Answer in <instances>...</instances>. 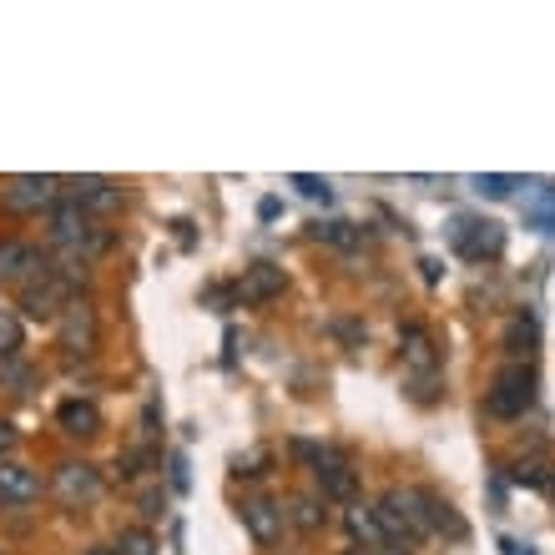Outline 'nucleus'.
<instances>
[{"mask_svg": "<svg viewBox=\"0 0 555 555\" xmlns=\"http://www.w3.org/2000/svg\"><path fill=\"white\" fill-rule=\"evenodd\" d=\"M374 520H379L384 541H399V545H420L424 535H435V526H429V495L414 490V485H395L374 505Z\"/></svg>", "mask_w": 555, "mask_h": 555, "instance_id": "1", "label": "nucleus"}, {"mask_svg": "<svg viewBox=\"0 0 555 555\" xmlns=\"http://www.w3.org/2000/svg\"><path fill=\"white\" fill-rule=\"evenodd\" d=\"M530 404H535V369H526V364L500 369L490 395H485V410L495 414V420H520Z\"/></svg>", "mask_w": 555, "mask_h": 555, "instance_id": "2", "label": "nucleus"}, {"mask_svg": "<svg viewBox=\"0 0 555 555\" xmlns=\"http://www.w3.org/2000/svg\"><path fill=\"white\" fill-rule=\"evenodd\" d=\"M450 243L460 258H469V263H495L500 253H505V228L490 218H454Z\"/></svg>", "mask_w": 555, "mask_h": 555, "instance_id": "3", "label": "nucleus"}, {"mask_svg": "<svg viewBox=\"0 0 555 555\" xmlns=\"http://www.w3.org/2000/svg\"><path fill=\"white\" fill-rule=\"evenodd\" d=\"M51 495H56L66 511H81V505H91V500L102 495V469L87 465V460H61V465L51 469Z\"/></svg>", "mask_w": 555, "mask_h": 555, "instance_id": "4", "label": "nucleus"}, {"mask_svg": "<svg viewBox=\"0 0 555 555\" xmlns=\"http://www.w3.org/2000/svg\"><path fill=\"white\" fill-rule=\"evenodd\" d=\"M51 278V263H46V253L26 237H5L0 243V283H11V288H30V283H41Z\"/></svg>", "mask_w": 555, "mask_h": 555, "instance_id": "5", "label": "nucleus"}, {"mask_svg": "<svg viewBox=\"0 0 555 555\" xmlns=\"http://www.w3.org/2000/svg\"><path fill=\"white\" fill-rule=\"evenodd\" d=\"M61 349L72 353H91L96 344H102V319H96V308L87 304V298H72V304L61 308Z\"/></svg>", "mask_w": 555, "mask_h": 555, "instance_id": "6", "label": "nucleus"}, {"mask_svg": "<svg viewBox=\"0 0 555 555\" xmlns=\"http://www.w3.org/2000/svg\"><path fill=\"white\" fill-rule=\"evenodd\" d=\"M5 203L15 212H51L61 203V182L46 172H30V177H11V188H5Z\"/></svg>", "mask_w": 555, "mask_h": 555, "instance_id": "7", "label": "nucleus"}, {"mask_svg": "<svg viewBox=\"0 0 555 555\" xmlns=\"http://www.w3.org/2000/svg\"><path fill=\"white\" fill-rule=\"evenodd\" d=\"M76 298V288L66 283V278H41V283H30L26 293H21V308H26V319H41V323H51V319H61V308Z\"/></svg>", "mask_w": 555, "mask_h": 555, "instance_id": "8", "label": "nucleus"}, {"mask_svg": "<svg viewBox=\"0 0 555 555\" xmlns=\"http://www.w3.org/2000/svg\"><path fill=\"white\" fill-rule=\"evenodd\" d=\"M313 475H319L323 500H344V505H349V500L359 495V475H353V465L344 460V454L323 450L319 460H313Z\"/></svg>", "mask_w": 555, "mask_h": 555, "instance_id": "9", "label": "nucleus"}, {"mask_svg": "<svg viewBox=\"0 0 555 555\" xmlns=\"http://www.w3.org/2000/svg\"><path fill=\"white\" fill-rule=\"evenodd\" d=\"M66 188H72V203L81 207L87 218L91 212H117V207L127 203V192H121L112 177H72Z\"/></svg>", "mask_w": 555, "mask_h": 555, "instance_id": "10", "label": "nucleus"}, {"mask_svg": "<svg viewBox=\"0 0 555 555\" xmlns=\"http://www.w3.org/2000/svg\"><path fill=\"white\" fill-rule=\"evenodd\" d=\"M288 288V273L278 263H253L243 268V278H237V304H273L278 293Z\"/></svg>", "mask_w": 555, "mask_h": 555, "instance_id": "11", "label": "nucleus"}, {"mask_svg": "<svg viewBox=\"0 0 555 555\" xmlns=\"http://www.w3.org/2000/svg\"><path fill=\"white\" fill-rule=\"evenodd\" d=\"M399 353H404V369H410V374H420L424 384L435 379L439 349H435V338H429L424 323H404V334H399Z\"/></svg>", "mask_w": 555, "mask_h": 555, "instance_id": "12", "label": "nucleus"}, {"mask_svg": "<svg viewBox=\"0 0 555 555\" xmlns=\"http://www.w3.org/2000/svg\"><path fill=\"white\" fill-rule=\"evenodd\" d=\"M243 526H248V535L258 545H278L283 541V526H288V511L273 505V500H248L243 505Z\"/></svg>", "mask_w": 555, "mask_h": 555, "instance_id": "13", "label": "nucleus"}, {"mask_svg": "<svg viewBox=\"0 0 555 555\" xmlns=\"http://www.w3.org/2000/svg\"><path fill=\"white\" fill-rule=\"evenodd\" d=\"M41 495V475L21 460H0V500L5 505H30V500Z\"/></svg>", "mask_w": 555, "mask_h": 555, "instance_id": "14", "label": "nucleus"}, {"mask_svg": "<svg viewBox=\"0 0 555 555\" xmlns=\"http://www.w3.org/2000/svg\"><path fill=\"white\" fill-rule=\"evenodd\" d=\"M56 424L72 439H91V435H102V410H96L91 399H66L56 410Z\"/></svg>", "mask_w": 555, "mask_h": 555, "instance_id": "15", "label": "nucleus"}, {"mask_svg": "<svg viewBox=\"0 0 555 555\" xmlns=\"http://www.w3.org/2000/svg\"><path fill=\"white\" fill-rule=\"evenodd\" d=\"M288 520L298 530H304V535H319L323 526H328V511H323V500H313V495H298L288 505Z\"/></svg>", "mask_w": 555, "mask_h": 555, "instance_id": "16", "label": "nucleus"}, {"mask_svg": "<svg viewBox=\"0 0 555 555\" xmlns=\"http://www.w3.org/2000/svg\"><path fill=\"white\" fill-rule=\"evenodd\" d=\"M349 530H353V541H364V551L384 545V530H379V520H374V511H369V505H353V511H349Z\"/></svg>", "mask_w": 555, "mask_h": 555, "instance_id": "17", "label": "nucleus"}, {"mask_svg": "<svg viewBox=\"0 0 555 555\" xmlns=\"http://www.w3.org/2000/svg\"><path fill=\"white\" fill-rule=\"evenodd\" d=\"M429 526H435V530H450L454 541L465 535V520L454 515V505H450V500H435V495H429Z\"/></svg>", "mask_w": 555, "mask_h": 555, "instance_id": "18", "label": "nucleus"}, {"mask_svg": "<svg viewBox=\"0 0 555 555\" xmlns=\"http://www.w3.org/2000/svg\"><path fill=\"white\" fill-rule=\"evenodd\" d=\"M313 237H319V243H338V248H353V243H359V228H353V222H313Z\"/></svg>", "mask_w": 555, "mask_h": 555, "instance_id": "19", "label": "nucleus"}, {"mask_svg": "<svg viewBox=\"0 0 555 555\" xmlns=\"http://www.w3.org/2000/svg\"><path fill=\"white\" fill-rule=\"evenodd\" d=\"M21 344H26V334H21V319L0 308V359H15V353H21Z\"/></svg>", "mask_w": 555, "mask_h": 555, "instance_id": "20", "label": "nucleus"}, {"mask_svg": "<svg viewBox=\"0 0 555 555\" xmlns=\"http://www.w3.org/2000/svg\"><path fill=\"white\" fill-rule=\"evenodd\" d=\"M117 555H157V541H152V530H121L117 535Z\"/></svg>", "mask_w": 555, "mask_h": 555, "instance_id": "21", "label": "nucleus"}, {"mask_svg": "<svg viewBox=\"0 0 555 555\" xmlns=\"http://www.w3.org/2000/svg\"><path fill=\"white\" fill-rule=\"evenodd\" d=\"M511 480L515 485H530V490H541V485H551V475H545L541 460H520V465L511 469Z\"/></svg>", "mask_w": 555, "mask_h": 555, "instance_id": "22", "label": "nucleus"}, {"mask_svg": "<svg viewBox=\"0 0 555 555\" xmlns=\"http://www.w3.org/2000/svg\"><path fill=\"white\" fill-rule=\"evenodd\" d=\"M515 188H526L520 177H475V192L480 197H511Z\"/></svg>", "mask_w": 555, "mask_h": 555, "instance_id": "23", "label": "nucleus"}, {"mask_svg": "<svg viewBox=\"0 0 555 555\" xmlns=\"http://www.w3.org/2000/svg\"><path fill=\"white\" fill-rule=\"evenodd\" d=\"M268 460H273L268 450H253V454H237L233 469L237 475H248V480H258V475H268Z\"/></svg>", "mask_w": 555, "mask_h": 555, "instance_id": "24", "label": "nucleus"}, {"mask_svg": "<svg viewBox=\"0 0 555 555\" xmlns=\"http://www.w3.org/2000/svg\"><path fill=\"white\" fill-rule=\"evenodd\" d=\"M530 222H535L541 233H555V188L541 197V207H530Z\"/></svg>", "mask_w": 555, "mask_h": 555, "instance_id": "25", "label": "nucleus"}, {"mask_svg": "<svg viewBox=\"0 0 555 555\" xmlns=\"http://www.w3.org/2000/svg\"><path fill=\"white\" fill-rule=\"evenodd\" d=\"M293 188L304 192V197H323V203H328V182H323V177H293Z\"/></svg>", "mask_w": 555, "mask_h": 555, "instance_id": "26", "label": "nucleus"}, {"mask_svg": "<svg viewBox=\"0 0 555 555\" xmlns=\"http://www.w3.org/2000/svg\"><path fill=\"white\" fill-rule=\"evenodd\" d=\"M162 511H167V495H162V490H146V495H142V515H146V520H157Z\"/></svg>", "mask_w": 555, "mask_h": 555, "instance_id": "27", "label": "nucleus"}, {"mask_svg": "<svg viewBox=\"0 0 555 555\" xmlns=\"http://www.w3.org/2000/svg\"><path fill=\"white\" fill-rule=\"evenodd\" d=\"M15 439H21V435H15V424H11V420H0V460H11Z\"/></svg>", "mask_w": 555, "mask_h": 555, "instance_id": "28", "label": "nucleus"}, {"mask_svg": "<svg viewBox=\"0 0 555 555\" xmlns=\"http://www.w3.org/2000/svg\"><path fill=\"white\" fill-rule=\"evenodd\" d=\"M172 485L177 490H188V465H182V460H172Z\"/></svg>", "mask_w": 555, "mask_h": 555, "instance_id": "29", "label": "nucleus"}, {"mask_svg": "<svg viewBox=\"0 0 555 555\" xmlns=\"http://www.w3.org/2000/svg\"><path fill=\"white\" fill-rule=\"evenodd\" d=\"M344 555H374V551H364V545H353V551H344Z\"/></svg>", "mask_w": 555, "mask_h": 555, "instance_id": "30", "label": "nucleus"}, {"mask_svg": "<svg viewBox=\"0 0 555 555\" xmlns=\"http://www.w3.org/2000/svg\"><path fill=\"white\" fill-rule=\"evenodd\" d=\"M91 555H117V551H91Z\"/></svg>", "mask_w": 555, "mask_h": 555, "instance_id": "31", "label": "nucleus"}]
</instances>
